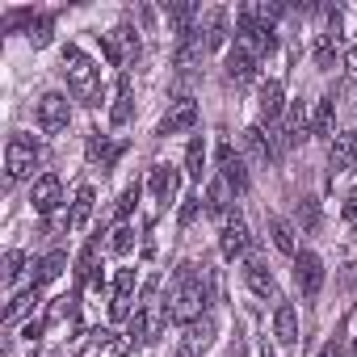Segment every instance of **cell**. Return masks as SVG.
Listing matches in <instances>:
<instances>
[{
	"label": "cell",
	"mask_w": 357,
	"mask_h": 357,
	"mask_svg": "<svg viewBox=\"0 0 357 357\" xmlns=\"http://www.w3.org/2000/svg\"><path fill=\"white\" fill-rule=\"evenodd\" d=\"M93 206H97V190L93 185H80L76 190V198H72V231H84L89 227V219H93Z\"/></svg>",
	"instance_id": "obj_25"
},
{
	"label": "cell",
	"mask_w": 357,
	"mask_h": 357,
	"mask_svg": "<svg viewBox=\"0 0 357 357\" xmlns=\"http://www.w3.org/2000/svg\"><path fill=\"white\" fill-rule=\"evenodd\" d=\"M135 118V93H130V76L118 72V97L109 105V126H126Z\"/></svg>",
	"instance_id": "obj_21"
},
{
	"label": "cell",
	"mask_w": 357,
	"mask_h": 357,
	"mask_svg": "<svg viewBox=\"0 0 357 357\" xmlns=\"http://www.w3.org/2000/svg\"><path fill=\"white\" fill-rule=\"evenodd\" d=\"M139 194H143L139 185H126V190H122V198H118V206H114V215H118V223H126V219H130V211H135V202H139Z\"/></svg>",
	"instance_id": "obj_38"
},
{
	"label": "cell",
	"mask_w": 357,
	"mask_h": 357,
	"mask_svg": "<svg viewBox=\"0 0 357 357\" xmlns=\"http://www.w3.org/2000/svg\"><path fill=\"white\" fill-rule=\"evenodd\" d=\"M298 223H303L307 231L319 227V206H315V198H303V202H298Z\"/></svg>",
	"instance_id": "obj_39"
},
{
	"label": "cell",
	"mask_w": 357,
	"mask_h": 357,
	"mask_svg": "<svg viewBox=\"0 0 357 357\" xmlns=\"http://www.w3.org/2000/svg\"><path fill=\"white\" fill-rule=\"evenodd\" d=\"M244 282H248V290H252L257 298H278V282H273V273L265 269L261 257H248V265H244Z\"/></svg>",
	"instance_id": "obj_19"
},
{
	"label": "cell",
	"mask_w": 357,
	"mask_h": 357,
	"mask_svg": "<svg viewBox=\"0 0 357 357\" xmlns=\"http://www.w3.org/2000/svg\"><path fill=\"white\" fill-rule=\"evenodd\" d=\"M286 118V93H282V80H265L261 84V122L265 126H278Z\"/></svg>",
	"instance_id": "obj_17"
},
{
	"label": "cell",
	"mask_w": 357,
	"mask_h": 357,
	"mask_svg": "<svg viewBox=\"0 0 357 357\" xmlns=\"http://www.w3.org/2000/svg\"><path fill=\"white\" fill-rule=\"evenodd\" d=\"M319 357H344V344H340V340H328V344L319 349Z\"/></svg>",
	"instance_id": "obj_44"
},
{
	"label": "cell",
	"mask_w": 357,
	"mask_h": 357,
	"mask_svg": "<svg viewBox=\"0 0 357 357\" xmlns=\"http://www.w3.org/2000/svg\"><path fill=\"white\" fill-rule=\"evenodd\" d=\"M273 336H278V344H294L298 340V311L290 307V303H278V311H273Z\"/></svg>",
	"instance_id": "obj_24"
},
{
	"label": "cell",
	"mask_w": 357,
	"mask_h": 357,
	"mask_svg": "<svg viewBox=\"0 0 357 357\" xmlns=\"http://www.w3.org/2000/svg\"><path fill=\"white\" fill-rule=\"evenodd\" d=\"M97 257H101V240H93L80 257H76V286H89L97 278Z\"/></svg>",
	"instance_id": "obj_32"
},
{
	"label": "cell",
	"mask_w": 357,
	"mask_h": 357,
	"mask_svg": "<svg viewBox=\"0 0 357 357\" xmlns=\"http://www.w3.org/2000/svg\"><path fill=\"white\" fill-rule=\"evenodd\" d=\"M172 357H198V353H190V349L181 344V349H176V353H172Z\"/></svg>",
	"instance_id": "obj_47"
},
{
	"label": "cell",
	"mask_w": 357,
	"mask_h": 357,
	"mask_svg": "<svg viewBox=\"0 0 357 357\" xmlns=\"http://www.w3.org/2000/svg\"><path fill=\"white\" fill-rule=\"evenodd\" d=\"M80 294H59V298H51V307H47V328H55V324H63V319H76V303Z\"/></svg>",
	"instance_id": "obj_34"
},
{
	"label": "cell",
	"mask_w": 357,
	"mask_h": 357,
	"mask_svg": "<svg viewBox=\"0 0 357 357\" xmlns=\"http://www.w3.org/2000/svg\"><path fill=\"white\" fill-rule=\"evenodd\" d=\"M307 135H311V109L303 101H290L282 118V147H298Z\"/></svg>",
	"instance_id": "obj_10"
},
{
	"label": "cell",
	"mask_w": 357,
	"mask_h": 357,
	"mask_svg": "<svg viewBox=\"0 0 357 357\" xmlns=\"http://www.w3.org/2000/svg\"><path fill=\"white\" fill-rule=\"evenodd\" d=\"M176 190H181V168H176V164H151V172H147V194L160 206H168V202H176Z\"/></svg>",
	"instance_id": "obj_7"
},
{
	"label": "cell",
	"mask_w": 357,
	"mask_h": 357,
	"mask_svg": "<svg viewBox=\"0 0 357 357\" xmlns=\"http://www.w3.org/2000/svg\"><path fill=\"white\" fill-rule=\"evenodd\" d=\"M26 265H30V257H26L22 248H9V252H5V282L13 286V282L26 273Z\"/></svg>",
	"instance_id": "obj_36"
},
{
	"label": "cell",
	"mask_w": 357,
	"mask_h": 357,
	"mask_svg": "<svg viewBox=\"0 0 357 357\" xmlns=\"http://www.w3.org/2000/svg\"><path fill=\"white\" fill-rule=\"evenodd\" d=\"M206 307H211V278H206V269H198L190 261L176 265L168 298H164V319L176 324V328H190V324H198L206 315Z\"/></svg>",
	"instance_id": "obj_1"
},
{
	"label": "cell",
	"mask_w": 357,
	"mask_h": 357,
	"mask_svg": "<svg viewBox=\"0 0 357 357\" xmlns=\"http://www.w3.org/2000/svg\"><path fill=\"white\" fill-rule=\"evenodd\" d=\"M122 147H126V143H118V139H109V135H101V130H97V135H89V147H84V151H89V164H93V168L109 172V168L118 164Z\"/></svg>",
	"instance_id": "obj_15"
},
{
	"label": "cell",
	"mask_w": 357,
	"mask_h": 357,
	"mask_svg": "<svg viewBox=\"0 0 357 357\" xmlns=\"http://www.w3.org/2000/svg\"><path fill=\"white\" fill-rule=\"evenodd\" d=\"M231 202H236V190L223 181V176H211V185H206V215L215 219H231Z\"/></svg>",
	"instance_id": "obj_18"
},
{
	"label": "cell",
	"mask_w": 357,
	"mask_h": 357,
	"mask_svg": "<svg viewBox=\"0 0 357 357\" xmlns=\"http://www.w3.org/2000/svg\"><path fill=\"white\" fill-rule=\"evenodd\" d=\"M26 38H30L34 51L51 47V38H55V17H51V13H34V22L26 26Z\"/></svg>",
	"instance_id": "obj_29"
},
{
	"label": "cell",
	"mask_w": 357,
	"mask_h": 357,
	"mask_svg": "<svg viewBox=\"0 0 357 357\" xmlns=\"http://www.w3.org/2000/svg\"><path fill=\"white\" fill-rule=\"evenodd\" d=\"M135 240H139V236H135V227H130V223H118V227L109 231V240H105V248H109L114 257H126V252L135 248Z\"/></svg>",
	"instance_id": "obj_35"
},
{
	"label": "cell",
	"mask_w": 357,
	"mask_h": 357,
	"mask_svg": "<svg viewBox=\"0 0 357 357\" xmlns=\"http://www.w3.org/2000/svg\"><path fill=\"white\" fill-rule=\"evenodd\" d=\"M194 126H198V101H194V97H176V101L168 105V114L160 118L155 135L168 139V135H181V130H194Z\"/></svg>",
	"instance_id": "obj_6"
},
{
	"label": "cell",
	"mask_w": 357,
	"mask_h": 357,
	"mask_svg": "<svg viewBox=\"0 0 357 357\" xmlns=\"http://www.w3.org/2000/svg\"><path fill=\"white\" fill-rule=\"evenodd\" d=\"M294 282H298L303 294H319V290H324V261H319L311 248H303V252L294 257Z\"/></svg>",
	"instance_id": "obj_11"
},
{
	"label": "cell",
	"mask_w": 357,
	"mask_h": 357,
	"mask_svg": "<svg viewBox=\"0 0 357 357\" xmlns=\"http://www.w3.org/2000/svg\"><path fill=\"white\" fill-rule=\"evenodd\" d=\"M344 63H349V72H353V76H357V43H353V47H349V51H344Z\"/></svg>",
	"instance_id": "obj_45"
},
{
	"label": "cell",
	"mask_w": 357,
	"mask_h": 357,
	"mask_svg": "<svg viewBox=\"0 0 357 357\" xmlns=\"http://www.w3.org/2000/svg\"><path fill=\"white\" fill-rule=\"evenodd\" d=\"M185 172L194 176V181H202V176H206V139L202 135H194L190 147H185Z\"/></svg>",
	"instance_id": "obj_31"
},
{
	"label": "cell",
	"mask_w": 357,
	"mask_h": 357,
	"mask_svg": "<svg viewBox=\"0 0 357 357\" xmlns=\"http://www.w3.org/2000/svg\"><path fill=\"white\" fill-rule=\"evenodd\" d=\"M340 344H353V349H357V307L344 315V328H340Z\"/></svg>",
	"instance_id": "obj_41"
},
{
	"label": "cell",
	"mask_w": 357,
	"mask_h": 357,
	"mask_svg": "<svg viewBox=\"0 0 357 357\" xmlns=\"http://www.w3.org/2000/svg\"><path fill=\"white\" fill-rule=\"evenodd\" d=\"M63 269H68V252H59V248H55V252H47L43 261H34V286H38V290H43V286H51Z\"/></svg>",
	"instance_id": "obj_26"
},
{
	"label": "cell",
	"mask_w": 357,
	"mask_h": 357,
	"mask_svg": "<svg viewBox=\"0 0 357 357\" xmlns=\"http://www.w3.org/2000/svg\"><path fill=\"white\" fill-rule=\"evenodd\" d=\"M130 303H135V298H122V294H114V303H109V315L130 324Z\"/></svg>",
	"instance_id": "obj_42"
},
{
	"label": "cell",
	"mask_w": 357,
	"mask_h": 357,
	"mask_svg": "<svg viewBox=\"0 0 357 357\" xmlns=\"http://www.w3.org/2000/svg\"><path fill=\"white\" fill-rule=\"evenodd\" d=\"M30 206H34V215H43V219H51L55 211H63V181L55 172H43L38 181L30 185Z\"/></svg>",
	"instance_id": "obj_5"
},
{
	"label": "cell",
	"mask_w": 357,
	"mask_h": 357,
	"mask_svg": "<svg viewBox=\"0 0 357 357\" xmlns=\"http://www.w3.org/2000/svg\"><path fill=\"white\" fill-rule=\"evenodd\" d=\"M202 211H206V198H202V194H190V198H181V211H176V219H181V227H190Z\"/></svg>",
	"instance_id": "obj_37"
},
{
	"label": "cell",
	"mask_w": 357,
	"mask_h": 357,
	"mask_svg": "<svg viewBox=\"0 0 357 357\" xmlns=\"http://www.w3.org/2000/svg\"><path fill=\"white\" fill-rule=\"evenodd\" d=\"M34 118H38L43 135H59V130L72 126V101L63 93H43L38 105H34Z\"/></svg>",
	"instance_id": "obj_4"
},
{
	"label": "cell",
	"mask_w": 357,
	"mask_h": 357,
	"mask_svg": "<svg viewBox=\"0 0 357 357\" xmlns=\"http://www.w3.org/2000/svg\"><path fill=\"white\" fill-rule=\"evenodd\" d=\"M248 357H273V353H269V344H257V349H252Z\"/></svg>",
	"instance_id": "obj_46"
},
{
	"label": "cell",
	"mask_w": 357,
	"mask_h": 357,
	"mask_svg": "<svg viewBox=\"0 0 357 357\" xmlns=\"http://www.w3.org/2000/svg\"><path fill=\"white\" fill-rule=\"evenodd\" d=\"M223 72H227V80H231V84H252V80H257V59H252L248 51L231 47V51H227Z\"/></svg>",
	"instance_id": "obj_20"
},
{
	"label": "cell",
	"mask_w": 357,
	"mask_h": 357,
	"mask_svg": "<svg viewBox=\"0 0 357 357\" xmlns=\"http://www.w3.org/2000/svg\"><path fill=\"white\" fill-rule=\"evenodd\" d=\"M240 143H244V151H248L252 164H273V160L282 155V143H278L273 135H265V126H248V130H240Z\"/></svg>",
	"instance_id": "obj_9"
},
{
	"label": "cell",
	"mask_w": 357,
	"mask_h": 357,
	"mask_svg": "<svg viewBox=\"0 0 357 357\" xmlns=\"http://www.w3.org/2000/svg\"><path fill=\"white\" fill-rule=\"evenodd\" d=\"M340 215H344V223H353V227H357V190H353V194L344 198V206H340Z\"/></svg>",
	"instance_id": "obj_43"
},
{
	"label": "cell",
	"mask_w": 357,
	"mask_h": 357,
	"mask_svg": "<svg viewBox=\"0 0 357 357\" xmlns=\"http://www.w3.org/2000/svg\"><path fill=\"white\" fill-rule=\"evenodd\" d=\"M63 76H68V89H72V97L84 105V109H97L101 101H105V89H101V68L76 47V43H68L63 47Z\"/></svg>",
	"instance_id": "obj_2"
},
{
	"label": "cell",
	"mask_w": 357,
	"mask_h": 357,
	"mask_svg": "<svg viewBox=\"0 0 357 357\" xmlns=\"http://www.w3.org/2000/svg\"><path fill=\"white\" fill-rule=\"evenodd\" d=\"M135 269H118L114 273V294H122V298H135Z\"/></svg>",
	"instance_id": "obj_40"
},
{
	"label": "cell",
	"mask_w": 357,
	"mask_h": 357,
	"mask_svg": "<svg viewBox=\"0 0 357 357\" xmlns=\"http://www.w3.org/2000/svg\"><path fill=\"white\" fill-rule=\"evenodd\" d=\"M215 336H219L215 315H202L198 324H190V328H185V349H190V353H206V349L215 344Z\"/></svg>",
	"instance_id": "obj_22"
},
{
	"label": "cell",
	"mask_w": 357,
	"mask_h": 357,
	"mask_svg": "<svg viewBox=\"0 0 357 357\" xmlns=\"http://www.w3.org/2000/svg\"><path fill=\"white\" fill-rule=\"evenodd\" d=\"M336 51H340V34H319V38L311 43L315 68H336Z\"/></svg>",
	"instance_id": "obj_30"
},
{
	"label": "cell",
	"mask_w": 357,
	"mask_h": 357,
	"mask_svg": "<svg viewBox=\"0 0 357 357\" xmlns=\"http://www.w3.org/2000/svg\"><path fill=\"white\" fill-rule=\"evenodd\" d=\"M38 294H43L38 286L22 290V294H17V298H13V303L5 307V328H17V324H22V319H26V315H30V311L38 307Z\"/></svg>",
	"instance_id": "obj_27"
},
{
	"label": "cell",
	"mask_w": 357,
	"mask_h": 357,
	"mask_svg": "<svg viewBox=\"0 0 357 357\" xmlns=\"http://www.w3.org/2000/svg\"><path fill=\"white\" fill-rule=\"evenodd\" d=\"M160 328H164V315H155L147 303H139L135 315H130V324H126V336L139 340V344H151V340L160 336Z\"/></svg>",
	"instance_id": "obj_14"
},
{
	"label": "cell",
	"mask_w": 357,
	"mask_h": 357,
	"mask_svg": "<svg viewBox=\"0 0 357 357\" xmlns=\"http://www.w3.org/2000/svg\"><path fill=\"white\" fill-rule=\"evenodd\" d=\"M311 135H315V139H328V143L336 139V101H332V97H324V101L311 109Z\"/></svg>",
	"instance_id": "obj_23"
},
{
	"label": "cell",
	"mask_w": 357,
	"mask_h": 357,
	"mask_svg": "<svg viewBox=\"0 0 357 357\" xmlns=\"http://www.w3.org/2000/svg\"><path fill=\"white\" fill-rule=\"evenodd\" d=\"M328 160H332L336 172H353L357 168V130H340L328 143Z\"/></svg>",
	"instance_id": "obj_16"
},
{
	"label": "cell",
	"mask_w": 357,
	"mask_h": 357,
	"mask_svg": "<svg viewBox=\"0 0 357 357\" xmlns=\"http://www.w3.org/2000/svg\"><path fill=\"white\" fill-rule=\"evenodd\" d=\"M219 176H223L236 194H248V185H252V181H248V160H244L231 143L219 147Z\"/></svg>",
	"instance_id": "obj_8"
},
{
	"label": "cell",
	"mask_w": 357,
	"mask_h": 357,
	"mask_svg": "<svg viewBox=\"0 0 357 357\" xmlns=\"http://www.w3.org/2000/svg\"><path fill=\"white\" fill-rule=\"evenodd\" d=\"M269 240H273V248H278V252H286L290 261L298 257V244H294V227H290L286 219L269 215Z\"/></svg>",
	"instance_id": "obj_28"
},
{
	"label": "cell",
	"mask_w": 357,
	"mask_h": 357,
	"mask_svg": "<svg viewBox=\"0 0 357 357\" xmlns=\"http://www.w3.org/2000/svg\"><path fill=\"white\" fill-rule=\"evenodd\" d=\"M38 160H43V147H38L30 135H9V143H5V172H9V185H17V181H38V176H34Z\"/></svg>",
	"instance_id": "obj_3"
},
{
	"label": "cell",
	"mask_w": 357,
	"mask_h": 357,
	"mask_svg": "<svg viewBox=\"0 0 357 357\" xmlns=\"http://www.w3.org/2000/svg\"><path fill=\"white\" fill-rule=\"evenodd\" d=\"M248 244H252V236H248V223H244L240 215H231V219L223 223V236H219V252H223L227 261H240V257L248 252Z\"/></svg>",
	"instance_id": "obj_13"
},
{
	"label": "cell",
	"mask_w": 357,
	"mask_h": 357,
	"mask_svg": "<svg viewBox=\"0 0 357 357\" xmlns=\"http://www.w3.org/2000/svg\"><path fill=\"white\" fill-rule=\"evenodd\" d=\"M227 22H231V13L227 9H206L202 13V22H198V34H202V43H206V51H223L227 47Z\"/></svg>",
	"instance_id": "obj_12"
},
{
	"label": "cell",
	"mask_w": 357,
	"mask_h": 357,
	"mask_svg": "<svg viewBox=\"0 0 357 357\" xmlns=\"http://www.w3.org/2000/svg\"><path fill=\"white\" fill-rule=\"evenodd\" d=\"M109 38L118 43V51H122V59L130 63V59H139V30L130 26V22H122L118 30H109Z\"/></svg>",
	"instance_id": "obj_33"
}]
</instances>
